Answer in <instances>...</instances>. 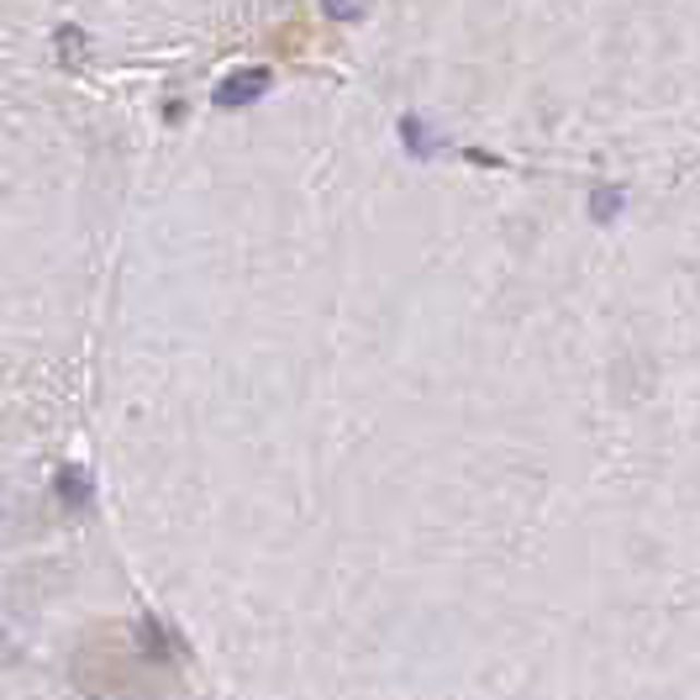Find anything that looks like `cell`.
Wrapping results in <instances>:
<instances>
[{"instance_id": "cell-1", "label": "cell", "mask_w": 700, "mask_h": 700, "mask_svg": "<svg viewBox=\"0 0 700 700\" xmlns=\"http://www.w3.org/2000/svg\"><path fill=\"white\" fill-rule=\"evenodd\" d=\"M327 5H337V16H359V5H364V0H327Z\"/></svg>"}]
</instances>
